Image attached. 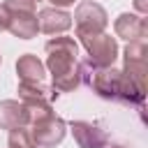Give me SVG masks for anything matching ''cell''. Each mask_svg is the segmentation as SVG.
<instances>
[{"mask_svg": "<svg viewBox=\"0 0 148 148\" xmlns=\"http://www.w3.org/2000/svg\"><path fill=\"white\" fill-rule=\"evenodd\" d=\"M51 86L56 92H72L83 83V62L79 60V44L72 37H53L44 44Z\"/></svg>", "mask_w": 148, "mask_h": 148, "instance_id": "1", "label": "cell"}, {"mask_svg": "<svg viewBox=\"0 0 148 148\" xmlns=\"http://www.w3.org/2000/svg\"><path fill=\"white\" fill-rule=\"evenodd\" d=\"M83 83L102 99L106 102H118L125 106H136L143 111V99H146V88H139L132 79L123 74V69H86L83 67Z\"/></svg>", "mask_w": 148, "mask_h": 148, "instance_id": "2", "label": "cell"}, {"mask_svg": "<svg viewBox=\"0 0 148 148\" xmlns=\"http://www.w3.org/2000/svg\"><path fill=\"white\" fill-rule=\"evenodd\" d=\"M79 39H81V44L86 49V60H81L86 69L113 67V62L118 58L116 37H111L109 32H99V35H88V37H79Z\"/></svg>", "mask_w": 148, "mask_h": 148, "instance_id": "3", "label": "cell"}, {"mask_svg": "<svg viewBox=\"0 0 148 148\" xmlns=\"http://www.w3.org/2000/svg\"><path fill=\"white\" fill-rule=\"evenodd\" d=\"M28 127H30L28 132H30L32 141L39 148H53V146L62 143V139L67 134V123L60 116H56L53 109L42 113V116H37V118H32Z\"/></svg>", "mask_w": 148, "mask_h": 148, "instance_id": "4", "label": "cell"}, {"mask_svg": "<svg viewBox=\"0 0 148 148\" xmlns=\"http://www.w3.org/2000/svg\"><path fill=\"white\" fill-rule=\"evenodd\" d=\"M74 25H76V37H88V35H99L104 32V28L109 25V14L106 9L95 2V0H83L79 2L74 16H72Z\"/></svg>", "mask_w": 148, "mask_h": 148, "instance_id": "5", "label": "cell"}, {"mask_svg": "<svg viewBox=\"0 0 148 148\" xmlns=\"http://www.w3.org/2000/svg\"><path fill=\"white\" fill-rule=\"evenodd\" d=\"M146 72H148V44L146 39L127 42L123 51V74L132 79L139 88H146Z\"/></svg>", "mask_w": 148, "mask_h": 148, "instance_id": "6", "label": "cell"}, {"mask_svg": "<svg viewBox=\"0 0 148 148\" xmlns=\"http://www.w3.org/2000/svg\"><path fill=\"white\" fill-rule=\"evenodd\" d=\"M72 136L79 148H104L109 143V132L99 123L90 120H72L69 123Z\"/></svg>", "mask_w": 148, "mask_h": 148, "instance_id": "7", "label": "cell"}, {"mask_svg": "<svg viewBox=\"0 0 148 148\" xmlns=\"http://www.w3.org/2000/svg\"><path fill=\"white\" fill-rule=\"evenodd\" d=\"M113 30L116 37L127 39V42H136V39H146L148 37V21L139 14H130L123 12L116 21H113Z\"/></svg>", "mask_w": 148, "mask_h": 148, "instance_id": "8", "label": "cell"}, {"mask_svg": "<svg viewBox=\"0 0 148 148\" xmlns=\"http://www.w3.org/2000/svg\"><path fill=\"white\" fill-rule=\"evenodd\" d=\"M30 125L28 106L21 99H2L0 102V130H18Z\"/></svg>", "mask_w": 148, "mask_h": 148, "instance_id": "9", "label": "cell"}, {"mask_svg": "<svg viewBox=\"0 0 148 148\" xmlns=\"http://www.w3.org/2000/svg\"><path fill=\"white\" fill-rule=\"evenodd\" d=\"M37 23H39L42 32L60 35V32H67L72 28V14L65 9H58V7H44L37 14Z\"/></svg>", "mask_w": 148, "mask_h": 148, "instance_id": "10", "label": "cell"}, {"mask_svg": "<svg viewBox=\"0 0 148 148\" xmlns=\"http://www.w3.org/2000/svg\"><path fill=\"white\" fill-rule=\"evenodd\" d=\"M60 92L53 90V86H46L44 81H18V99L23 104H53Z\"/></svg>", "mask_w": 148, "mask_h": 148, "instance_id": "11", "label": "cell"}, {"mask_svg": "<svg viewBox=\"0 0 148 148\" xmlns=\"http://www.w3.org/2000/svg\"><path fill=\"white\" fill-rule=\"evenodd\" d=\"M7 30L18 39H32L39 32L37 12H7Z\"/></svg>", "mask_w": 148, "mask_h": 148, "instance_id": "12", "label": "cell"}, {"mask_svg": "<svg viewBox=\"0 0 148 148\" xmlns=\"http://www.w3.org/2000/svg\"><path fill=\"white\" fill-rule=\"evenodd\" d=\"M16 74H18V81H44L46 67L35 53H23L16 60Z\"/></svg>", "mask_w": 148, "mask_h": 148, "instance_id": "13", "label": "cell"}, {"mask_svg": "<svg viewBox=\"0 0 148 148\" xmlns=\"http://www.w3.org/2000/svg\"><path fill=\"white\" fill-rule=\"evenodd\" d=\"M7 143H9V148H39V146L32 141V136H30V132H28L25 127L12 130L9 136H7Z\"/></svg>", "mask_w": 148, "mask_h": 148, "instance_id": "14", "label": "cell"}, {"mask_svg": "<svg viewBox=\"0 0 148 148\" xmlns=\"http://www.w3.org/2000/svg\"><path fill=\"white\" fill-rule=\"evenodd\" d=\"M2 7L7 12H35L37 2L35 0H5Z\"/></svg>", "mask_w": 148, "mask_h": 148, "instance_id": "15", "label": "cell"}, {"mask_svg": "<svg viewBox=\"0 0 148 148\" xmlns=\"http://www.w3.org/2000/svg\"><path fill=\"white\" fill-rule=\"evenodd\" d=\"M134 9L139 12V16H146L148 14V2L146 0H134Z\"/></svg>", "mask_w": 148, "mask_h": 148, "instance_id": "16", "label": "cell"}, {"mask_svg": "<svg viewBox=\"0 0 148 148\" xmlns=\"http://www.w3.org/2000/svg\"><path fill=\"white\" fill-rule=\"evenodd\" d=\"M53 7H58V9H62V7H69V5H74L76 0H49Z\"/></svg>", "mask_w": 148, "mask_h": 148, "instance_id": "17", "label": "cell"}, {"mask_svg": "<svg viewBox=\"0 0 148 148\" xmlns=\"http://www.w3.org/2000/svg\"><path fill=\"white\" fill-rule=\"evenodd\" d=\"M0 30H7V9L0 2Z\"/></svg>", "mask_w": 148, "mask_h": 148, "instance_id": "18", "label": "cell"}, {"mask_svg": "<svg viewBox=\"0 0 148 148\" xmlns=\"http://www.w3.org/2000/svg\"><path fill=\"white\" fill-rule=\"evenodd\" d=\"M109 148H130V146H125V143H113V146H109Z\"/></svg>", "mask_w": 148, "mask_h": 148, "instance_id": "19", "label": "cell"}, {"mask_svg": "<svg viewBox=\"0 0 148 148\" xmlns=\"http://www.w3.org/2000/svg\"><path fill=\"white\" fill-rule=\"evenodd\" d=\"M35 2H39V0H35Z\"/></svg>", "mask_w": 148, "mask_h": 148, "instance_id": "20", "label": "cell"}, {"mask_svg": "<svg viewBox=\"0 0 148 148\" xmlns=\"http://www.w3.org/2000/svg\"><path fill=\"white\" fill-rule=\"evenodd\" d=\"M0 60H2V58H0Z\"/></svg>", "mask_w": 148, "mask_h": 148, "instance_id": "21", "label": "cell"}]
</instances>
